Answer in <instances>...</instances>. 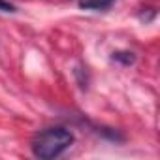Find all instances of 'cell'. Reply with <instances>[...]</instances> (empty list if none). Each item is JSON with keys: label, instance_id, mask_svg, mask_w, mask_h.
<instances>
[{"label": "cell", "instance_id": "1", "mask_svg": "<svg viewBox=\"0 0 160 160\" xmlns=\"http://www.w3.org/2000/svg\"><path fill=\"white\" fill-rule=\"evenodd\" d=\"M73 143V134L64 126H51L43 128L34 134L30 149L32 154L40 160H53L66 152Z\"/></svg>", "mask_w": 160, "mask_h": 160}, {"label": "cell", "instance_id": "2", "mask_svg": "<svg viewBox=\"0 0 160 160\" xmlns=\"http://www.w3.org/2000/svg\"><path fill=\"white\" fill-rule=\"evenodd\" d=\"M115 4V0H79L77 6L81 10H91V12H108Z\"/></svg>", "mask_w": 160, "mask_h": 160}, {"label": "cell", "instance_id": "3", "mask_svg": "<svg viewBox=\"0 0 160 160\" xmlns=\"http://www.w3.org/2000/svg\"><path fill=\"white\" fill-rule=\"evenodd\" d=\"M111 60L121 64V66H132L136 62V55L132 51H115L111 55Z\"/></svg>", "mask_w": 160, "mask_h": 160}, {"label": "cell", "instance_id": "4", "mask_svg": "<svg viewBox=\"0 0 160 160\" xmlns=\"http://www.w3.org/2000/svg\"><path fill=\"white\" fill-rule=\"evenodd\" d=\"M0 12H6V13H13V12H17V8L12 4V2H8V0H0Z\"/></svg>", "mask_w": 160, "mask_h": 160}]
</instances>
